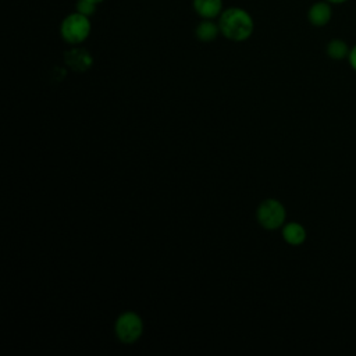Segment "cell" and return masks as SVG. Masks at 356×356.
Listing matches in <instances>:
<instances>
[{
	"mask_svg": "<svg viewBox=\"0 0 356 356\" xmlns=\"http://www.w3.org/2000/svg\"><path fill=\"white\" fill-rule=\"evenodd\" d=\"M257 220L261 227L267 229H275L282 225L285 220V209L275 199H267L261 202L257 209Z\"/></svg>",
	"mask_w": 356,
	"mask_h": 356,
	"instance_id": "277c9868",
	"label": "cell"
},
{
	"mask_svg": "<svg viewBox=\"0 0 356 356\" xmlns=\"http://www.w3.org/2000/svg\"><path fill=\"white\" fill-rule=\"evenodd\" d=\"M65 63L74 70V71H85L92 65V57L88 51L83 49H72L68 53H65Z\"/></svg>",
	"mask_w": 356,
	"mask_h": 356,
	"instance_id": "5b68a950",
	"label": "cell"
},
{
	"mask_svg": "<svg viewBox=\"0 0 356 356\" xmlns=\"http://www.w3.org/2000/svg\"><path fill=\"white\" fill-rule=\"evenodd\" d=\"M89 1H92V3L96 4V3H100V1H103V0H89Z\"/></svg>",
	"mask_w": 356,
	"mask_h": 356,
	"instance_id": "5bb4252c",
	"label": "cell"
},
{
	"mask_svg": "<svg viewBox=\"0 0 356 356\" xmlns=\"http://www.w3.org/2000/svg\"><path fill=\"white\" fill-rule=\"evenodd\" d=\"M349 63H350V65L353 67V70L356 71V46L350 50V53H349Z\"/></svg>",
	"mask_w": 356,
	"mask_h": 356,
	"instance_id": "7c38bea8",
	"label": "cell"
},
{
	"mask_svg": "<svg viewBox=\"0 0 356 356\" xmlns=\"http://www.w3.org/2000/svg\"><path fill=\"white\" fill-rule=\"evenodd\" d=\"M328 1H331V3H343L346 0H328Z\"/></svg>",
	"mask_w": 356,
	"mask_h": 356,
	"instance_id": "4fadbf2b",
	"label": "cell"
},
{
	"mask_svg": "<svg viewBox=\"0 0 356 356\" xmlns=\"http://www.w3.org/2000/svg\"><path fill=\"white\" fill-rule=\"evenodd\" d=\"M331 18V7L325 3H316L309 10V21L316 26L325 25Z\"/></svg>",
	"mask_w": 356,
	"mask_h": 356,
	"instance_id": "52a82bcc",
	"label": "cell"
},
{
	"mask_svg": "<svg viewBox=\"0 0 356 356\" xmlns=\"http://www.w3.org/2000/svg\"><path fill=\"white\" fill-rule=\"evenodd\" d=\"M282 236L289 245H302L306 239L305 228L298 222H289L282 229Z\"/></svg>",
	"mask_w": 356,
	"mask_h": 356,
	"instance_id": "ba28073f",
	"label": "cell"
},
{
	"mask_svg": "<svg viewBox=\"0 0 356 356\" xmlns=\"http://www.w3.org/2000/svg\"><path fill=\"white\" fill-rule=\"evenodd\" d=\"M327 53L331 58H335V60H341L343 58L346 54H348V46L345 42L339 40V39H335V40H331L327 46Z\"/></svg>",
	"mask_w": 356,
	"mask_h": 356,
	"instance_id": "30bf717a",
	"label": "cell"
},
{
	"mask_svg": "<svg viewBox=\"0 0 356 356\" xmlns=\"http://www.w3.org/2000/svg\"><path fill=\"white\" fill-rule=\"evenodd\" d=\"M76 10H78V13L88 17L90 14H93V11H95V3H92L89 0H79L76 3Z\"/></svg>",
	"mask_w": 356,
	"mask_h": 356,
	"instance_id": "8fae6325",
	"label": "cell"
},
{
	"mask_svg": "<svg viewBox=\"0 0 356 356\" xmlns=\"http://www.w3.org/2000/svg\"><path fill=\"white\" fill-rule=\"evenodd\" d=\"M217 33H218L217 25L210 21H203L196 28V36H197V39H200L203 42H210V40L216 39Z\"/></svg>",
	"mask_w": 356,
	"mask_h": 356,
	"instance_id": "9c48e42d",
	"label": "cell"
},
{
	"mask_svg": "<svg viewBox=\"0 0 356 356\" xmlns=\"http://www.w3.org/2000/svg\"><path fill=\"white\" fill-rule=\"evenodd\" d=\"M142 318L134 312L122 313L115 321V334L118 339L124 343H134L135 341H138L142 335Z\"/></svg>",
	"mask_w": 356,
	"mask_h": 356,
	"instance_id": "3957f363",
	"label": "cell"
},
{
	"mask_svg": "<svg viewBox=\"0 0 356 356\" xmlns=\"http://www.w3.org/2000/svg\"><path fill=\"white\" fill-rule=\"evenodd\" d=\"M220 29L225 38L241 42L252 35L253 21L245 10L228 8L221 14Z\"/></svg>",
	"mask_w": 356,
	"mask_h": 356,
	"instance_id": "6da1fadb",
	"label": "cell"
},
{
	"mask_svg": "<svg viewBox=\"0 0 356 356\" xmlns=\"http://www.w3.org/2000/svg\"><path fill=\"white\" fill-rule=\"evenodd\" d=\"M90 32V22L86 15L76 13L68 15L61 24V35L65 42L76 44L83 42Z\"/></svg>",
	"mask_w": 356,
	"mask_h": 356,
	"instance_id": "7a4b0ae2",
	"label": "cell"
},
{
	"mask_svg": "<svg viewBox=\"0 0 356 356\" xmlns=\"http://www.w3.org/2000/svg\"><path fill=\"white\" fill-rule=\"evenodd\" d=\"M196 13L203 18H214L220 14L222 1L221 0H193Z\"/></svg>",
	"mask_w": 356,
	"mask_h": 356,
	"instance_id": "8992f818",
	"label": "cell"
}]
</instances>
